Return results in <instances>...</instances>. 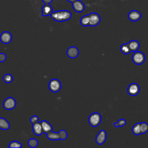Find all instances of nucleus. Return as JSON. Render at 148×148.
Listing matches in <instances>:
<instances>
[{
	"mask_svg": "<svg viewBox=\"0 0 148 148\" xmlns=\"http://www.w3.org/2000/svg\"><path fill=\"white\" fill-rule=\"evenodd\" d=\"M127 124V121L124 119H119L117 122L113 123V125L115 127H121L124 126Z\"/></svg>",
	"mask_w": 148,
	"mask_h": 148,
	"instance_id": "obj_23",
	"label": "nucleus"
},
{
	"mask_svg": "<svg viewBox=\"0 0 148 148\" xmlns=\"http://www.w3.org/2000/svg\"><path fill=\"white\" fill-rule=\"evenodd\" d=\"M47 135V138L50 139V140H60V135L58 132H53L52 131L47 133L46 134Z\"/></svg>",
	"mask_w": 148,
	"mask_h": 148,
	"instance_id": "obj_18",
	"label": "nucleus"
},
{
	"mask_svg": "<svg viewBox=\"0 0 148 148\" xmlns=\"http://www.w3.org/2000/svg\"><path fill=\"white\" fill-rule=\"evenodd\" d=\"M131 59L132 62L134 64H135L136 65H139L145 62L146 60V57L145 54L143 52L136 51L133 53L131 57Z\"/></svg>",
	"mask_w": 148,
	"mask_h": 148,
	"instance_id": "obj_3",
	"label": "nucleus"
},
{
	"mask_svg": "<svg viewBox=\"0 0 148 148\" xmlns=\"http://www.w3.org/2000/svg\"><path fill=\"white\" fill-rule=\"evenodd\" d=\"M6 59V55L3 53H0V62H4Z\"/></svg>",
	"mask_w": 148,
	"mask_h": 148,
	"instance_id": "obj_29",
	"label": "nucleus"
},
{
	"mask_svg": "<svg viewBox=\"0 0 148 148\" xmlns=\"http://www.w3.org/2000/svg\"><path fill=\"white\" fill-rule=\"evenodd\" d=\"M129 47L132 52H135L138 50L140 47V43L136 40H131L128 43Z\"/></svg>",
	"mask_w": 148,
	"mask_h": 148,
	"instance_id": "obj_15",
	"label": "nucleus"
},
{
	"mask_svg": "<svg viewBox=\"0 0 148 148\" xmlns=\"http://www.w3.org/2000/svg\"><path fill=\"white\" fill-rule=\"evenodd\" d=\"M140 131L142 134H145L148 132V124L146 122L140 123Z\"/></svg>",
	"mask_w": 148,
	"mask_h": 148,
	"instance_id": "obj_25",
	"label": "nucleus"
},
{
	"mask_svg": "<svg viewBox=\"0 0 148 148\" xmlns=\"http://www.w3.org/2000/svg\"><path fill=\"white\" fill-rule=\"evenodd\" d=\"M32 129L33 132L36 135H38V136L41 135L42 134V133L43 132L41 123H39V122L36 123L32 124Z\"/></svg>",
	"mask_w": 148,
	"mask_h": 148,
	"instance_id": "obj_13",
	"label": "nucleus"
},
{
	"mask_svg": "<svg viewBox=\"0 0 148 148\" xmlns=\"http://www.w3.org/2000/svg\"><path fill=\"white\" fill-rule=\"evenodd\" d=\"M132 132L135 135H139L142 134L140 131V123H137L134 124L132 127Z\"/></svg>",
	"mask_w": 148,
	"mask_h": 148,
	"instance_id": "obj_21",
	"label": "nucleus"
},
{
	"mask_svg": "<svg viewBox=\"0 0 148 148\" xmlns=\"http://www.w3.org/2000/svg\"><path fill=\"white\" fill-rule=\"evenodd\" d=\"M29 121H30V122H31L32 124H35V123L38 122V121H39V117H38V116H35H35H32V117L30 118Z\"/></svg>",
	"mask_w": 148,
	"mask_h": 148,
	"instance_id": "obj_28",
	"label": "nucleus"
},
{
	"mask_svg": "<svg viewBox=\"0 0 148 148\" xmlns=\"http://www.w3.org/2000/svg\"><path fill=\"white\" fill-rule=\"evenodd\" d=\"M40 123H41V125L42 127L43 132L47 134L52 131L53 127H52L51 124L50 123H49L48 121H47L46 120H43L40 122Z\"/></svg>",
	"mask_w": 148,
	"mask_h": 148,
	"instance_id": "obj_16",
	"label": "nucleus"
},
{
	"mask_svg": "<svg viewBox=\"0 0 148 148\" xmlns=\"http://www.w3.org/2000/svg\"><path fill=\"white\" fill-rule=\"evenodd\" d=\"M79 51L78 49L75 46L69 47L66 50L67 56L71 58H75L79 55Z\"/></svg>",
	"mask_w": 148,
	"mask_h": 148,
	"instance_id": "obj_12",
	"label": "nucleus"
},
{
	"mask_svg": "<svg viewBox=\"0 0 148 148\" xmlns=\"http://www.w3.org/2000/svg\"><path fill=\"white\" fill-rule=\"evenodd\" d=\"M88 16L90 18L89 26H91V27L97 26L101 22V16L97 13L91 12L90 14H88Z\"/></svg>",
	"mask_w": 148,
	"mask_h": 148,
	"instance_id": "obj_5",
	"label": "nucleus"
},
{
	"mask_svg": "<svg viewBox=\"0 0 148 148\" xmlns=\"http://www.w3.org/2000/svg\"><path fill=\"white\" fill-rule=\"evenodd\" d=\"M142 17V14L140 12L136 10H132L130 11L128 14V19L133 22L139 21Z\"/></svg>",
	"mask_w": 148,
	"mask_h": 148,
	"instance_id": "obj_9",
	"label": "nucleus"
},
{
	"mask_svg": "<svg viewBox=\"0 0 148 148\" xmlns=\"http://www.w3.org/2000/svg\"><path fill=\"white\" fill-rule=\"evenodd\" d=\"M139 92L140 86L136 83H132L127 87V92L131 96L137 95Z\"/></svg>",
	"mask_w": 148,
	"mask_h": 148,
	"instance_id": "obj_6",
	"label": "nucleus"
},
{
	"mask_svg": "<svg viewBox=\"0 0 148 148\" xmlns=\"http://www.w3.org/2000/svg\"><path fill=\"white\" fill-rule=\"evenodd\" d=\"M12 40V35L8 31H3L0 35V41L4 44H9Z\"/></svg>",
	"mask_w": 148,
	"mask_h": 148,
	"instance_id": "obj_11",
	"label": "nucleus"
},
{
	"mask_svg": "<svg viewBox=\"0 0 148 148\" xmlns=\"http://www.w3.org/2000/svg\"><path fill=\"white\" fill-rule=\"evenodd\" d=\"M42 1L45 4H50L52 2L53 0H42Z\"/></svg>",
	"mask_w": 148,
	"mask_h": 148,
	"instance_id": "obj_30",
	"label": "nucleus"
},
{
	"mask_svg": "<svg viewBox=\"0 0 148 148\" xmlns=\"http://www.w3.org/2000/svg\"><path fill=\"white\" fill-rule=\"evenodd\" d=\"M51 18L57 22H63L69 20L72 17V13L68 10H61L53 12Z\"/></svg>",
	"mask_w": 148,
	"mask_h": 148,
	"instance_id": "obj_1",
	"label": "nucleus"
},
{
	"mask_svg": "<svg viewBox=\"0 0 148 148\" xmlns=\"http://www.w3.org/2000/svg\"><path fill=\"white\" fill-rule=\"evenodd\" d=\"M9 147H10V148H12V147L20 148V147H22V145L20 142H19L18 141L13 140V141H12L11 142H10V143L9 145Z\"/></svg>",
	"mask_w": 148,
	"mask_h": 148,
	"instance_id": "obj_26",
	"label": "nucleus"
},
{
	"mask_svg": "<svg viewBox=\"0 0 148 148\" xmlns=\"http://www.w3.org/2000/svg\"><path fill=\"white\" fill-rule=\"evenodd\" d=\"M48 87L50 91L53 92H58L61 88V83L60 81L56 79H53L50 80L48 84Z\"/></svg>",
	"mask_w": 148,
	"mask_h": 148,
	"instance_id": "obj_4",
	"label": "nucleus"
},
{
	"mask_svg": "<svg viewBox=\"0 0 148 148\" xmlns=\"http://www.w3.org/2000/svg\"><path fill=\"white\" fill-rule=\"evenodd\" d=\"M3 80L6 83H10L13 80V76L10 73L5 74L3 77Z\"/></svg>",
	"mask_w": 148,
	"mask_h": 148,
	"instance_id": "obj_24",
	"label": "nucleus"
},
{
	"mask_svg": "<svg viewBox=\"0 0 148 148\" xmlns=\"http://www.w3.org/2000/svg\"><path fill=\"white\" fill-rule=\"evenodd\" d=\"M28 145L30 147L35 148L37 147L38 145V141L37 139L35 138H31L28 141Z\"/></svg>",
	"mask_w": 148,
	"mask_h": 148,
	"instance_id": "obj_22",
	"label": "nucleus"
},
{
	"mask_svg": "<svg viewBox=\"0 0 148 148\" xmlns=\"http://www.w3.org/2000/svg\"><path fill=\"white\" fill-rule=\"evenodd\" d=\"M58 133H59L60 138L61 140H64L66 139V138L68 136V134H67V132L65 130H61L58 132Z\"/></svg>",
	"mask_w": 148,
	"mask_h": 148,
	"instance_id": "obj_27",
	"label": "nucleus"
},
{
	"mask_svg": "<svg viewBox=\"0 0 148 148\" xmlns=\"http://www.w3.org/2000/svg\"><path fill=\"white\" fill-rule=\"evenodd\" d=\"M73 9L77 13H81L84 11L85 5L80 0H75L72 2Z\"/></svg>",
	"mask_w": 148,
	"mask_h": 148,
	"instance_id": "obj_10",
	"label": "nucleus"
},
{
	"mask_svg": "<svg viewBox=\"0 0 148 148\" xmlns=\"http://www.w3.org/2000/svg\"><path fill=\"white\" fill-rule=\"evenodd\" d=\"M67 1H68V2H71V3H72L73 1H75V0H66Z\"/></svg>",
	"mask_w": 148,
	"mask_h": 148,
	"instance_id": "obj_31",
	"label": "nucleus"
},
{
	"mask_svg": "<svg viewBox=\"0 0 148 148\" xmlns=\"http://www.w3.org/2000/svg\"><path fill=\"white\" fill-rule=\"evenodd\" d=\"M16 106V101L13 97H8L6 98L3 103V108L6 110H12Z\"/></svg>",
	"mask_w": 148,
	"mask_h": 148,
	"instance_id": "obj_7",
	"label": "nucleus"
},
{
	"mask_svg": "<svg viewBox=\"0 0 148 148\" xmlns=\"http://www.w3.org/2000/svg\"><path fill=\"white\" fill-rule=\"evenodd\" d=\"M102 120L101 115L98 112H94L91 113L88 119V121L90 125L93 127H98Z\"/></svg>",
	"mask_w": 148,
	"mask_h": 148,
	"instance_id": "obj_2",
	"label": "nucleus"
},
{
	"mask_svg": "<svg viewBox=\"0 0 148 148\" xmlns=\"http://www.w3.org/2000/svg\"><path fill=\"white\" fill-rule=\"evenodd\" d=\"M106 138H107L106 132L105 130H102L95 137V142L98 145H101L105 143V142L106 140Z\"/></svg>",
	"mask_w": 148,
	"mask_h": 148,
	"instance_id": "obj_8",
	"label": "nucleus"
},
{
	"mask_svg": "<svg viewBox=\"0 0 148 148\" xmlns=\"http://www.w3.org/2000/svg\"><path fill=\"white\" fill-rule=\"evenodd\" d=\"M89 23H90V18H89L88 14L82 16L80 19V24L83 27L89 26Z\"/></svg>",
	"mask_w": 148,
	"mask_h": 148,
	"instance_id": "obj_20",
	"label": "nucleus"
},
{
	"mask_svg": "<svg viewBox=\"0 0 148 148\" xmlns=\"http://www.w3.org/2000/svg\"><path fill=\"white\" fill-rule=\"evenodd\" d=\"M120 51L124 54H129L130 53H131V50L129 47V45L128 43H123L122 44L120 47Z\"/></svg>",
	"mask_w": 148,
	"mask_h": 148,
	"instance_id": "obj_19",
	"label": "nucleus"
},
{
	"mask_svg": "<svg viewBox=\"0 0 148 148\" xmlns=\"http://www.w3.org/2000/svg\"><path fill=\"white\" fill-rule=\"evenodd\" d=\"M53 12V8L50 4H45L42 8V16H47L50 15Z\"/></svg>",
	"mask_w": 148,
	"mask_h": 148,
	"instance_id": "obj_14",
	"label": "nucleus"
},
{
	"mask_svg": "<svg viewBox=\"0 0 148 148\" xmlns=\"http://www.w3.org/2000/svg\"><path fill=\"white\" fill-rule=\"evenodd\" d=\"M10 128L9 123L3 117H0V129L7 130Z\"/></svg>",
	"mask_w": 148,
	"mask_h": 148,
	"instance_id": "obj_17",
	"label": "nucleus"
}]
</instances>
